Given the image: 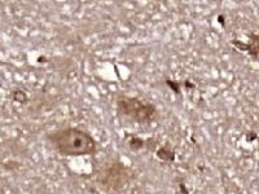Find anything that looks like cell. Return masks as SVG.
I'll return each instance as SVG.
<instances>
[{"instance_id": "cell-2", "label": "cell", "mask_w": 259, "mask_h": 194, "mask_svg": "<svg viewBox=\"0 0 259 194\" xmlns=\"http://www.w3.org/2000/svg\"><path fill=\"white\" fill-rule=\"evenodd\" d=\"M117 112L124 118H128L139 124H149L156 121L158 110L152 103L143 100L140 97L119 94L117 97Z\"/></svg>"}, {"instance_id": "cell-1", "label": "cell", "mask_w": 259, "mask_h": 194, "mask_svg": "<svg viewBox=\"0 0 259 194\" xmlns=\"http://www.w3.org/2000/svg\"><path fill=\"white\" fill-rule=\"evenodd\" d=\"M52 149L62 157H92L97 153L96 138L79 127H64L46 136Z\"/></svg>"}, {"instance_id": "cell-4", "label": "cell", "mask_w": 259, "mask_h": 194, "mask_svg": "<svg viewBox=\"0 0 259 194\" xmlns=\"http://www.w3.org/2000/svg\"><path fill=\"white\" fill-rule=\"evenodd\" d=\"M0 194H2V193H0Z\"/></svg>"}, {"instance_id": "cell-3", "label": "cell", "mask_w": 259, "mask_h": 194, "mask_svg": "<svg viewBox=\"0 0 259 194\" xmlns=\"http://www.w3.org/2000/svg\"><path fill=\"white\" fill-rule=\"evenodd\" d=\"M128 179V168L122 165L121 162H115L105 171V174L99 180V182L106 191H118L126 185Z\"/></svg>"}]
</instances>
